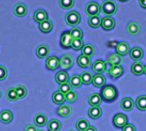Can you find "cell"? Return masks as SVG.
Masks as SVG:
<instances>
[{"label": "cell", "mask_w": 146, "mask_h": 131, "mask_svg": "<svg viewBox=\"0 0 146 131\" xmlns=\"http://www.w3.org/2000/svg\"><path fill=\"white\" fill-rule=\"evenodd\" d=\"M117 90L113 85H107L104 87L101 90V96L107 102L115 101L117 98Z\"/></svg>", "instance_id": "obj_1"}, {"label": "cell", "mask_w": 146, "mask_h": 131, "mask_svg": "<svg viewBox=\"0 0 146 131\" xmlns=\"http://www.w3.org/2000/svg\"><path fill=\"white\" fill-rule=\"evenodd\" d=\"M117 11V4L112 0H106L101 5V12L108 16L115 14Z\"/></svg>", "instance_id": "obj_2"}, {"label": "cell", "mask_w": 146, "mask_h": 131, "mask_svg": "<svg viewBox=\"0 0 146 131\" xmlns=\"http://www.w3.org/2000/svg\"><path fill=\"white\" fill-rule=\"evenodd\" d=\"M65 20L68 26H77L80 22V15L76 11L68 12L65 16Z\"/></svg>", "instance_id": "obj_3"}, {"label": "cell", "mask_w": 146, "mask_h": 131, "mask_svg": "<svg viewBox=\"0 0 146 131\" xmlns=\"http://www.w3.org/2000/svg\"><path fill=\"white\" fill-rule=\"evenodd\" d=\"M100 11H101V7L96 2H92V3H88L86 7V13L90 17L99 15Z\"/></svg>", "instance_id": "obj_4"}, {"label": "cell", "mask_w": 146, "mask_h": 131, "mask_svg": "<svg viewBox=\"0 0 146 131\" xmlns=\"http://www.w3.org/2000/svg\"><path fill=\"white\" fill-rule=\"evenodd\" d=\"M113 123L117 128H123L126 124H127V117L125 114L118 113L114 117Z\"/></svg>", "instance_id": "obj_5"}, {"label": "cell", "mask_w": 146, "mask_h": 131, "mask_svg": "<svg viewBox=\"0 0 146 131\" xmlns=\"http://www.w3.org/2000/svg\"><path fill=\"white\" fill-rule=\"evenodd\" d=\"M73 41V38L70 35V32H65L62 34L60 43L61 46L64 49H68L71 47V43Z\"/></svg>", "instance_id": "obj_6"}, {"label": "cell", "mask_w": 146, "mask_h": 131, "mask_svg": "<svg viewBox=\"0 0 146 131\" xmlns=\"http://www.w3.org/2000/svg\"><path fill=\"white\" fill-rule=\"evenodd\" d=\"M60 66V60L56 56H50L46 60V67L50 71L56 70Z\"/></svg>", "instance_id": "obj_7"}, {"label": "cell", "mask_w": 146, "mask_h": 131, "mask_svg": "<svg viewBox=\"0 0 146 131\" xmlns=\"http://www.w3.org/2000/svg\"><path fill=\"white\" fill-rule=\"evenodd\" d=\"M115 26V21L111 16H107L102 19L101 26L105 31H110L112 30Z\"/></svg>", "instance_id": "obj_8"}, {"label": "cell", "mask_w": 146, "mask_h": 131, "mask_svg": "<svg viewBox=\"0 0 146 131\" xmlns=\"http://www.w3.org/2000/svg\"><path fill=\"white\" fill-rule=\"evenodd\" d=\"M92 70L97 74L104 73L106 71V63L104 61H96L92 64Z\"/></svg>", "instance_id": "obj_9"}, {"label": "cell", "mask_w": 146, "mask_h": 131, "mask_svg": "<svg viewBox=\"0 0 146 131\" xmlns=\"http://www.w3.org/2000/svg\"><path fill=\"white\" fill-rule=\"evenodd\" d=\"M143 56H144V51L142 50V49L139 47H134L130 51V57L132 60L135 61H140L143 58Z\"/></svg>", "instance_id": "obj_10"}, {"label": "cell", "mask_w": 146, "mask_h": 131, "mask_svg": "<svg viewBox=\"0 0 146 131\" xmlns=\"http://www.w3.org/2000/svg\"><path fill=\"white\" fill-rule=\"evenodd\" d=\"M60 66L63 69H69L73 66V58L69 55H64L60 59Z\"/></svg>", "instance_id": "obj_11"}, {"label": "cell", "mask_w": 146, "mask_h": 131, "mask_svg": "<svg viewBox=\"0 0 146 131\" xmlns=\"http://www.w3.org/2000/svg\"><path fill=\"white\" fill-rule=\"evenodd\" d=\"M109 74L113 78H118L123 74V68L121 65L112 66L109 70Z\"/></svg>", "instance_id": "obj_12"}, {"label": "cell", "mask_w": 146, "mask_h": 131, "mask_svg": "<svg viewBox=\"0 0 146 131\" xmlns=\"http://www.w3.org/2000/svg\"><path fill=\"white\" fill-rule=\"evenodd\" d=\"M121 107L124 111H132L134 107V102L132 98L130 97H126L124 98L121 102Z\"/></svg>", "instance_id": "obj_13"}, {"label": "cell", "mask_w": 146, "mask_h": 131, "mask_svg": "<svg viewBox=\"0 0 146 131\" xmlns=\"http://www.w3.org/2000/svg\"><path fill=\"white\" fill-rule=\"evenodd\" d=\"M27 13V8L23 3H17L14 8V14L17 17H24Z\"/></svg>", "instance_id": "obj_14"}, {"label": "cell", "mask_w": 146, "mask_h": 131, "mask_svg": "<svg viewBox=\"0 0 146 131\" xmlns=\"http://www.w3.org/2000/svg\"><path fill=\"white\" fill-rule=\"evenodd\" d=\"M129 50H130L129 45L125 42H121L116 45V52L121 56L127 55L128 54Z\"/></svg>", "instance_id": "obj_15"}, {"label": "cell", "mask_w": 146, "mask_h": 131, "mask_svg": "<svg viewBox=\"0 0 146 131\" xmlns=\"http://www.w3.org/2000/svg\"><path fill=\"white\" fill-rule=\"evenodd\" d=\"M13 120V113L9 110L2 111L0 113V122L3 124H9Z\"/></svg>", "instance_id": "obj_16"}, {"label": "cell", "mask_w": 146, "mask_h": 131, "mask_svg": "<svg viewBox=\"0 0 146 131\" xmlns=\"http://www.w3.org/2000/svg\"><path fill=\"white\" fill-rule=\"evenodd\" d=\"M33 19L36 22L41 23V22L48 20V14L43 9H38L33 14Z\"/></svg>", "instance_id": "obj_17"}, {"label": "cell", "mask_w": 146, "mask_h": 131, "mask_svg": "<svg viewBox=\"0 0 146 131\" xmlns=\"http://www.w3.org/2000/svg\"><path fill=\"white\" fill-rule=\"evenodd\" d=\"M88 103L91 107H99L102 103V97L99 94L94 93L91 95L88 98Z\"/></svg>", "instance_id": "obj_18"}, {"label": "cell", "mask_w": 146, "mask_h": 131, "mask_svg": "<svg viewBox=\"0 0 146 131\" xmlns=\"http://www.w3.org/2000/svg\"><path fill=\"white\" fill-rule=\"evenodd\" d=\"M50 54V49L46 45H39L36 49V55L40 59L46 58Z\"/></svg>", "instance_id": "obj_19"}, {"label": "cell", "mask_w": 146, "mask_h": 131, "mask_svg": "<svg viewBox=\"0 0 146 131\" xmlns=\"http://www.w3.org/2000/svg\"><path fill=\"white\" fill-rule=\"evenodd\" d=\"M77 63L78 65L82 67V68H87L91 66L92 62H91V57L86 56L84 55H81L78 57L77 59Z\"/></svg>", "instance_id": "obj_20"}, {"label": "cell", "mask_w": 146, "mask_h": 131, "mask_svg": "<svg viewBox=\"0 0 146 131\" xmlns=\"http://www.w3.org/2000/svg\"><path fill=\"white\" fill-rule=\"evenodd\" d=\"M68 80H69L68 74L65 71H60L56 74V82L59 84L60 85L62 84L68 83Z\"/></svg>", "instance_id": "obj_21"}, {"label": "cell", "mask_w": 146, "mask_h": 131, "mask_svg": "<svg viewBox=\"0 0 146 131\" xmlns=\"http://www.w3.org/2000/svg\"><path fill=\"white\" fill-rule=\"evenodd\" d=\"M127 31L130 35L136 36L140 32V26L137 22H131L128 24V26L127 27Z\"/></svg>", "instance_id": "obj_22"}, {"label": "cell", "mask_w": 146, "mask_h": 131, "mask_svg": "<svg viewBox=\"0 0 146 131\" xmlns=\"http://www.w3.org/2000/svg\"><path fill=\"white\" fill-rule=\"evenodd\" d=\"M105 84H106V78L102 74H96L95 76H93L92 84L95 87L100 88V87H103Z\"/></svg>", "instance_id": "obj_23"}, {"label": "cell", "mask_w": 146, "mask_h": 131, "mask_svg": "<svg viewBox=\"0 0 146 131\" xmlns=\"http://www.w3.org/2000/svg\"><path fill=\"white\" fill-rule=\"evenodd\" d=\"M47 124V117L43 113H37L34 117V124L38 127H43Z\"/></svg>", "instance_id": "obj_24"}, {"label": "cell", "mask_w": 146, "mask_h": 131, "mask_svg": "<svg viewBox=\"0 0 146 131\" xmlns=\"http://www.w3.org/2000/svg\"><path fill=\"white\" fill-rule=\"evenodd\" d=\"M88 115L92 119H98L102 116V109L99 107H92L88 110Z\"/></svg>", "instance_id": "obj_25"}, {"label": "cell", "mask_w": 146, "mask_h": 131, "mask_svg": "<svg viewBox=\"0 0 146 131\" xmlns=\"http://www.w3.org/2000/svg\"><path fill=\"white\" fill-rule=\"evenodd\" d=\"M56 112H57V114L62 118H68L72 113L71 108L66 105H62L60 107H58Z\"/></svg>", "instance_id": "obj_26"}, {"label": "cell", "mask_w": 146, "mask_h": 131, "mask_svg": "<svg viewBox=\"0 0 146 131\" xmlns=\"http://www.w3.org/2000/svg\"><path fill=\"white\" fill-rule=\"evenodd\" d=\"M144 68H145V66H143L142 63H140L139 61H136L135 63H133L132 65L131 70H132V72L134 75L139 76V75H142L144 73Z\"/></svg>", "instance_id": "obj_27"}, {"label": "cell", "mask_w": 146, "mask_h": 131, "mask_svg": "<svg viewBox=\"0 0 146 131\" xmlns=\"http://www.w3.org/2000/svg\"><path fill=\"white\" fill-rule=\"evenodd\" d=\"M108 62L111 66H119L122 62V57L118 54H112L109 56Z\"/></svg>", "instance_id": "obj_28"}, {"label": "cell", "mask_w": 146, "mask_h": 131, "mask_svg": "<svg viewBox=\"0 0 146 131\" xmlns=\"http://www.w3.org/2000/svg\"><path fill=\"white\" fill-rule=\"evenodd\" d=\"M53 28L52 22L50 20H46L41 23H39V29L42 32L44 33H48L50 32Z\"/></svg>", "instance_id": "obj_29"}, {"label": "cell", "mask_w": 146, "mask_h": 131, "mask_svg": "<svg viewBox=\"0 0 146 131\" xmlns=\"http://www.w3.org/2000/svg\"><path fill=\"white\" fill-rule=\"evenodd\" d=\"M52 101L55 104L62 105L65 101V95L61 93L60 91H56L52 95Z\"/></svg>", "instance_id": "obj_30"}, {"label": "cell", "mask_w": 146, "mask_h": 131, "mask_svg": "<svg viewBox=\"0 0 146 131\" xmlns=\"http://www.w3.org/2000/svg\"><path fill=\"white\" fill-rule=\"evenodd\" d=\"M89 26L92 28H98L101 26L102 23V19L99 17V15L96 16H91L88 20Z\"/></svg>", "instance_id": "obj_31"}, {"label": "cell", "mask_w": 146, "mask_h": 131, "mask_svg": "<svg viewBox=\"0 0 146 131\" xmlns=\"http://www.w3.org/2000/svg\"><path fill=\"white\" fill-rule=\"evenodd\" d=\"M69 84L71 85V87L78 89L81 86L82 84V81L80 78V76L78 75H74L71 77V78L69 79Z\"/></svg>", "instance_id": "obj_32"}, {"label": "cell", "mask_w": 146, "mask_h": 131, "mask_svg": "<svg viewBox=\"0 0 146 131\" xmlns=\"http://www.w3.org/2000/svg\"><path fill=\"white\" fill-rule=\"evenodd\" d=\"M95 54V48L91 45V44H86L85 46H83L82 48V55L88 56V57H92Z\"/></svg>", "instance_id": "obj_33"}, {"label": "cell", "mask_w": 146, "mask_h": 131, "mask_svg": "<svg viewBox=\"0 0 146 131\" xmlns=\"http://www.w3.org/2000/svg\"><path fill=\"white\" fill-rule=\"evenodd\" d=\"M80 78H81V81H82V84L88 85V84L92 83L93 76L90 72H84L80 75Z\"/></svg>", "instance_id": "obj_34"}, {"label": "cell", "mask_w": 146, "mask_h": 131, "mask_svg": "<svg viewBox=\"0 0 146 131\" xmlns=\"http://www.w3.org/2000/svg\"><path fill=\"white\" fill-rule=\"evenodd\" d=\"M136 106L139 110L146 111V95H141L136 100Z\"/></svg>", "instance_id": "obj_35"}, {"label": "cell", "mask_w": 146, "mask_h": 131, "mask_svg": "<svg viewBox=\"0 0 146 131\" xmlns=\"http://www.w3.org/2000/svg\"><path fill=\"white\" fill-rule=\"evenodd\" d=\"M61 128H62V124L56 119H52L48 123V129L50 131H59Z\"/></svg>", "instance_id": "obj_36"}, {"label": "cell", "mask_w": 146, "mask_h": 131, "mask_svg": "<svg viewBox=\"0 0 146 131\" xmlns=\"http://www.w3.org/2000/svg\"><path fill=\"white\" fill-rule=\"evenodd\" d=\"M90 127V123L86 119H80L76 123V129L79 131H86Z\"/></svg>", "instance_id": "obj_37"}, {"label": "cell", "mask_w": 146, "mask_h": 131, "mask_svg": "<svg viewBox=\"0 0 146 131\" xmlns=\"http://www.w3.org/2000/svg\"><path fill=\"white\" fill-rule=\"evenodd\" d=\"M6 97H7V99L9 101H15L19 100L17 93H16V90H15V88L9 89L7 90V93H6Z\"/></svg>", "instance_id": "obj_38"}, {"label": "cell", "mask_w": 146, "mask_h": 131, "mask_svg": "<svg viewBox=\"0 0 146 131\" xmlns=\"http://www.w3.org/2000/svg\"><path fill=\"white\" fill-rule=\"evenodd\" d=\"M84 46V43L82 38H77V39H73L72 43H71V48L74 50H80L82 49Z\"/></svg>", "instance_id": "obj_39"}, {"label": "cell", "mask_w": 146, "mask_h": 131, "mask_svg": "<svg viewBox=\"0 0 146 131\" xmlns=\"http://www.w3.org/2000/svg\"><path fill=\"white\" fill-rule=\"evenodd\" d=\"M59 5L63 9H69L74 5V0H59Z\"/></svg>", "instance_id": "obj_40"}, {"label": "cell", "mask_w": 146, "mask_h": 131, "mask_svg": "<svg viewBox=\"0 0 146 131\" xmlns=\"http://www.w3.org/2000/svg\"><path fill=\"white\" fill-rule=\"evenodd\" d=\"M15 90H16L19 100H21V99L26 97V95H27V89L24 86L18 85V86L15 87Z\"/></svg>", "instance_id": "obj_41"}, {"label": "cell", "mask_w": 146, "mask_h": 131, "mask_svg": "<svg viewBox=\"0 0 146 131\" xmlns=\"http://www.w3.org/2000/svg\"><path fill=\"white\" fill-rule=\"evenodd\" d=\"M70 35H71V37L73 38V39L82 38V37H83V32H82L81 29L74 27V28L70 31Z\"/></svg>", "instance_id": "obj_42"}, {"label": "cell", "mask_w": 146, "mask_h": 131, "mask_svg": "<svg viewBox=\"0 0 146 131\" xmlns=\"http://www.w3.org/2000/svg\"><path fill=\"white\" fill-rule=\"evenodd\" d=\"M77 100V95L74 91L71 90L65 95V101L69 103H74Z\"/></svg>", "instance_id": "obj_43"}, {"label": "cell", "mask_w": 146, "mask_h": 131, "mask_svg": "<svg viewBox=\"0 0 146 131\" xmlns=\"http://www.w3.org/2000/svg\"><path fill=\"white\" fill-rule=\"evenodd\" d=\"M59 91L64 95H66L67 93H68L69 91H71V85L68 83H65L60 85L59 87Z\"/></svg>", "instance_id": "obj_44"}, {"label": "cell", "mask_w": 146, "mask_h": 131, "mask_svg": "<svg viewBox=\"0 0 146 131\" xmlns=\"http://www.w3.org/2000/svg\"><path fill=\"white\" fill-rule=\"evenodd\" d=\"M7 75H8L7 69L3 66H0V81L4 80L7 78Z\"/></svg>", "instance_id": "obj_45"}, {"label": "cell", "mask_w": 146, "mask_h": 131, "mask_svg": "<svg viewBox=\"0 0 146 131\" xmlns=\"http://www.w3.org/2000/svg\"><path fill=\"white\" fill-rule=\"evenodd\" d=\"M122 131H136V129H135L134 125L127 124L122 128Z\"/></svg>", "instance_id": "obj_46"}, {"label": "cell", "mask_w": 146, "mask_h": 131, "mask_svg": "<svg viewBox=\"0 0 146 131\" xmlns=\"http://www.w3.org/2000/svg\"><path fill=\"white\" fill-rule=\"evenodd\" d=\"M37 128L34 126V125H33V124H29V125H27L26 128H25V131H37Z\"/></svg>", "instance_id": "obj_47"}, {"label": "cell", "mask_w": 146, "mask_h": 131, "mask_svg": "<svg viewBox=\"0 0 146 131\" xmlns=\"http://www.w3.org/2000/svg\"><path fill=\"white\" fill-rule=\"evenodd\" d=\"M139 3L142 8L146 9V0H139Z\"/></svg>", "instance_id": "obj_48"}, {"label": "cell", "mask_w": 146, "mask_h": 131, "mask_svg": "<svg viewBox=\"0 0 146 131\" xmlns=\"http://www.w3.org/2000/svg\"><path fill=\"white\" fill-rule=\"evenodd\" d=\"M86 131H97V129L95 127H93V126H90Z\"/></svg>", "instance_id": "obj_49"}, {"label": "cell", "mask_w": 146, "mask_h": 131, "mask_svg": "<svg viewBox=\"0 0 146 131\" xmlns=\"http://www.w3.org/2000/svg\"><path fill=\"white\" fill-rule=\"evenodd\" d=\"M144 73L146 75V66H145V68H144Z\"/></svg>", "instance_id": "obj_50"}, {"label": "cell", "mask_w": 146, "mask_h": 131, "mask_svg": "<svg viewBox=\"0 0 146 131\" xmlns=\"http://www.w3.org/2000/svg\"><path fill=\"white\" fill-rule=\"evenodd\" d=\"M120 1H121V2H126V1H127V0H120Z\"/></svg>", "instance_id": "obj_51"}, {"label": "cell", "mask_w": 146, "mask_h": 131, "mask_svg": "<svg viewBox=\"0 0 146 131\" xmlns=\"http://www.w3.org/2000/svg\"><path fill=\"white\" fill-rule=\"evenodd\" d=\"M0 98H1V92H0Z\"/></svg>", "instance_id": "obj_52"}, {"label": "cell", "mask_w": 146, "mask_h": 131, "mask_svg": "<svg viewBox=\"0 0 146 131\" xmlns=\"http://www.w3.org/2000/svg\"><path fill=\"white\" fill-rule=\"evenodd\" d=\"M68 131H74V130H68Z\"/></svg>", "instance_id": "obj_53"}, {"label": "cell", "mask_w": 146, "mask_h": 131, "mask_svg": "<svg viewBox=\"0 0 146 131\" xmlns=\"http://www.w3.org/2000/svg\"><path fill=\"white\" fill-rule=\"evenodd\" d=\"M37 131H43V130H37Z\"/></svg>", "instance_id": "obj_54"}]
</instances>
